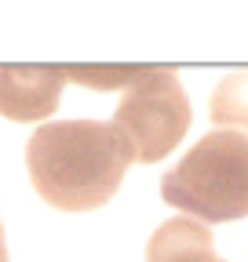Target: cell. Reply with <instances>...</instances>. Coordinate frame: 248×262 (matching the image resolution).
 Wrapping results in <instances>:
<instances>
[{
	"instance_id": "6da1fadb",
	"label": "cell",
	"mask_w": 248,
	"mask_h": 262,
	"mask_svg": "<svg viewBox=\"0 0 248 262\" xmlns=\"http://www.w3.org/2000/svg\"><path fill=\"white\" fill-rule=\"evenodd\" d=\"M132 164V146L102 120L40 124L26 142V168L33 189L51 208L95 211L120 189Z\"/></svg>"
},
{
	"instance_id": "7a4b0ae2",
	"label": "cell",
	"mask_w": 248,
	"mask_h": 262,
	"mask_svg": "<svg viewBox=\"0 0 248 262\" xmlns=\"http://www.w3.org/2000/svg\"><path fill=\"white\" fill-rule=\"evenodd\" d=\"M161 196L197 222L248 215V135L212 131L161 179Z\"/></svg>"
},
{
	"instance_id": "3957f363",
	"label": "cell",
	"mask_w": 248,
	"mask_h": 262,
	"mask_svg": "<svg viewBox=\"0 0 248 262\" xmlns=\"http://www.w3.org/2000/svg\"><path fill=\"white\" fill-rule=\"evenodd\" d=\"M113 127L132 146V160H164L190 131V98L182 91V80L164 66L139 70V77L124 88V98L113 113Z\"/></svg>"
},
{
	"instance_id": "277c9868",
	"label": "cell",
	"mask_w": 248,
	"mask_h": 262,
	"mask_svg": "<svg viewBox=\"0 0 248 262\" xmlns=\"http://www.w3.org/2000/svg\"><path fill=\"white\" fill-rule=\"evenodd\" d=\"M66 70H0V113L29 124L48 120L58 106Z\"/></svg>"
},
{
	"instance_id": "5b68a950",
	"label": "cell",
	"mask_w": 248,
	"mask_h": 262,
	"mask_svg": "<svg viewBox=\"0 0 248 262\" xmlns=\"http://www.w3.org/2000/svg\"><path fill=\"white\" fill-rule=\"evenodd\" d=\"M146 262H223L215 258L212 229L197 219H168L146 244Z\"/></svg>"
},
{
	"instance_id": "8992f818",
	"label": "cell",
	"mask_w": 248,
	"mask_h": 262,
	"mask_svg": "<svg viewBox=\"0 0 248 262\" xmlns=\"http://www.w3.org/2000/svg\"><path fill=\"white\" fill-rule=\"evenodd\" d=\"M212 124L219 131H248V73H230L212 91Z\"/></svg>"
},
{
	"instance_id": "52a82bcc",
	"label": "cell",
	"mask_w": 248,
	"mask_h": 262,
	"mask_svg": "<svg viewBox=\"0 0 248 262\" xmlns=\"http://www.w3.org/2000/svg\"><path fill=\"white\" fill-rule=\"evenodd\" d=\"M139 77V70H66V80H77L91 91H110V88H128Z\"/></svg>"
},
{
	"instance_id": "ba28073f",
	"label": "cell",
	"mask_w": 248,
	"mask_h": 262,
	"mask_svg": "<svg viewBox=\"0 0 248 262\" xmlns=\"http://www.w3.org/2000/svg\"><path fill=\"white\" fill-rule=\"evenodd\" d=\"M0 262H8V244H4V222H0Z\"/></svg>"
}]
</instances>
